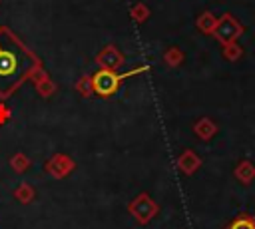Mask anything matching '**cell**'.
I'll return each mask as SVG.
<instances>
[{"label": "cell", "mask_w": 255, "mask_h": 229, "mask_svg": "<svg viewBox=\"0 0 255 229\" xmlns=\"http://www.w3.org/2000/svg\"><path fill=\"white\" fill-rule=\"evenodd\" d=\"M147 70V66H137L129 72H124V74H118L114 70H98L94 76H92V90L96 96L100 98H112L124 80L131 78V76H137V74H143Z\"/></svg>", "instance_id": "obj_2"}, {"label": "cell", "mask_w": 255, "mask_h": 229, "mask_svg": "<svg viewBox=\"0 0 255 229\" xmlns=\"http://www.w3.org/2000/svg\"><path fill=\"white\" fill-rule=\"evenodd\" d=\"M199 165H201V159H199V155H197L195 151H191V149H183V151L179 153V157H177V167H179V171L185 173V175L195 173V171L199 169Z\"/></svg>", "instance_id": "obj_8"}, {"label": "cell", "mask_w": 255, "mask_h": 229, "mask_svg": "<svg viewBox=\"0 0 255 229\" xmlns=\"http://www.w3.org/2000/svg\"><path fill=\"white\" fill-rule=\"evenodd\" d=\"M96 64L100 66V70H118L122 64H124V54L118 50V46L114 44H108L104 46L98 56H96Z\"/></svg>", "instance_id": "obj_6"}, {"label": "cell", "mask_w": 255, "mask_h": 229, "mask_svg": "<svg viewBox=\"0 0 255 229\" xmlns=\"http://www.w3.org/2000/svg\"><path fill=\"white\" fill-rule=\"evenodd\" d=\"M227 229H255V219L249 215H239L227 225Z\"/></svg>", "instance_id": "obj_17"}, {"label": "cell", "mask_w": 255, "mask_h": 229, "mask_svg": "<svg viewBox=\"0 0 255 229\" xmlns=\"http://www.w3.org/2000/svg\"><path fill=\"white\" fill-rule=\"evenodd\" d=\"M193 131H195V135H197L199 139L207 141V139H211V137L217 133V123H215L213 119H209V117H199V119L193 123Z\"/></svg>", "instance_id": "obj_9"}, {"label": "cell", "mask_w": 255, "mask_h": 229, "mask_svg": "<svg viewBox=\"0 0 255 229\" xmlns=\"http://www.w3.org/2000/svg\"><path fill=\"white\" fill-rule=\"evenodd\" d=\"M163 62H165L169 68H177V66L183 62V52H181L177 46H171V48L165 50V54H163Z\"/></svg>", "instance_id": "obj_14"}, {"label": "cell", "mask_w": 255, "mask_h": 229, "mask_svg": "<svg viewBox=\"0 0 255 229\" xmlns=\"http://www.w3.org/2000/svg\"><path fill=\"white\" fill-rule=\"evenodd\" d=\"M34 197H36V191H34V187L30 185V183H20L16 189H14V199L16 201H20V203H32L34 201Z\"/></svg>", "instance_id": "obj_12"}, {"label": "cell", "mask_w": 255, "mask_h": 229, "mask_svg": "<svg viewBox=\"0 0 255 229\" xmlns=\"http://www.w3.org/2000/svg\"><path fill=\"white\" fill-rule=\"evenodd\" d=\"M76 90L80 92V96L90 98V96L94 94V90H92V76H82V78L76 82Z\"/></svg>", "instance_id": "obj_18"}, {"label": "cell", "mask_w": 255, "mask_h": 229, "mask_svg": "<svg viewBox=\"0 0 255 229\" xmlns=\"http://www.w3.org/2000/svg\"><path fill=\"white\" fill-rule=\"evenodd\" d=\"M40 66V58L10 28L0 26V100L10 98Z\"/></svg>", "instance_id": "obj_1"}, {"label": "cell", "mask_w": 255, "mask_h": 229, "mask_svg": "<svg viewBox=\"0 0 255 229\" xmlns=\"http://www.w3.org/2000/svg\"><path fill=\"white\" fill-rule=\"evenodd\" d=\"M76 169V161L66 155V153H54L50 159H46L44 163V171L48 175H52L54 179H64L68 177L72 171Z\"/></svg>", "instance_id": "obj_5"}, {"label": "cell", "mask_w": 255, "mask_h": 229, "mask_svg": "<svg viewBox=\"0 0 255 229\" xmlns=\"http://www.w3.org/2000/svg\"><path fill=\"white\" fill-rule=\"evenodd\" d=\"M10 167L16 171V173H24L28 167H30V159L24 155V153H16L10 157Z\"/></svg>", "instance_id": "obj_16"}, {"label": "cell", "mask_w": 255, "mask_h": 229, "mask_svg": "<svg viewBox=\"0 0 255 229\" xmlns=\"http://www.w3.org/2000/svg\"><path fill=\"white\" fill-rule=\"evenodd\" d=\"M195 26H197L203 34H213V30H215V26H217V18H215L211 12H203V14L197 16Z\"/></svg>", "instance_id": "obj_11"}, {"label": "cell", "mask_w": 255, "mask_h": 229, "mask_svg": "<svg viewBox=\"0 0 255 229\" xmlns=\"http://www.w3.org/2000/svg\"><path fill=\"white\" fill-rule=\"evenodd\" d=\"M241 34H243V26L239 24V20L231 14H223L221 18H217V26H215L211 36L223 46V44L237 42Z\"/></svg>", "instance_id": "obj_3"}, {"label": "cell", "mask_w": 255, "mask_h": 229, "mask_svg": "<svg viewBox=\"0 0 255 229\" xmlns=\"http://www.w3.org/2000/svg\"><path fill=\"white\" fill-rule=\"evenodd\" d=\"M128 211L133 215V219H135L137 223L145 225V223H149V221L157 215L159 207H157V203H155L147 193H139V195H135V197L129 201Z\"/></svg>", "instance_id": "obj_4"}, {"label": "cell", "mask_w": 255, "mask_h": 229, "mask_svg": "<svg viewBox=\"0 0 255 229\" xmlns=\"http://www.w3.org/2000/svg\"><path fill=\"white\" fill-rule=\"evenodd\" d=\"M10 119V110L6 108V104L4 102H0V125L2 123H6Z\"/></svg>", "instance_id": "obj_19"}, {"label": "cell", "mask_w": 255, "mask_h": 229, "mask_svg": "<svg viewBox=\"0 0 255 229\" xmlns=\"http://www.w3.org/2000/svg\"><path fill=\"white\" fill-rule=\"evenodd\" d=\"M32 82H34V86H36V92L42 96V98H50L54 92H56V84L52 82V78L48 76V72L40 66L32 76Z\"/></svg>", "instance_id": "obj_7"}, {"label": "cell", "mask_w": 255, "mask_h": 229, "mask_svg": "<svg viewBox=\"0 0 255 229\" xmlns=\"http://www.w3.org/2000/svg\"><path fill=\"white\" fill-rule=\"evenodd\" d=\"M235 177L241 181V183H251L253 179H255V165L249 161V159H243V161H239L237 163V167H235Z\"/></svg>", "instance_id": "obj_10"}, {"label": "cell", "mask_w": 255, "mask_h": 229, "mask_svg": "<svg viewBox=\"0 0 255 229\" xmlns=\"http://www.w3.org/2000/svg\"><path fill=\"white\" fill-rule=\"evenodd\" d=\"M129 16H131V20H133V22L143 24V22L151 16V10H149L143 2H137V4H133V6L129 8Z\"/></svg>", "instance_id": "obj_13"}, {"label": "cell", "mask_w": 255, "mask_h": 229, "mask_svg": "<svg viewBox=\"0 0 255 229\" xmlns=\"http://www.w3.org/2000/svg\"><path fill=\"white\" fill-rule=\"evenodd\" d=\"M243 56V48L237 44V42H231V44H223V58L229 60V62H235Z\"/></svg>", "instance_id": "obj_15"}]
</instances>
